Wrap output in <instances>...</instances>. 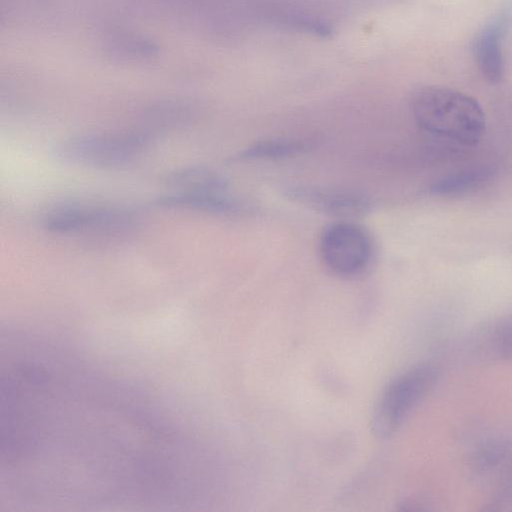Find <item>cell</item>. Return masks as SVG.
<instances>
[{"instance_id": "6da1fadb", "label": "cell", "mask_w": 512, "mask_h": 512, "mask_svg": "<svg viewBox=\"0 0 512 512\" xmlns=\"http://www.w3.org/2000/svg\"><path fill=\"white\" fill-rule=\"evenodd\" d=\"M411 109L417 125L434 135L464 145H474L484 135L486 121L481 106L460 91L425 86L414 94Z\"/></svg>"}, {"instance_id": "7a4b0ae2", "label": "cell", "mask_w": 512, "mask_h": 512, "mask_svg": "<svg viewBox=\"0 0 512 512\" xmlns=\"http://www.w3.org/2000/svg\"><path fill=\"white\" fill-rule=\"evenodd\" d=\"M154 138L144 129L79 135L61 142L55 155L59 160L74 165L115 168L140 156Z\"/></svg>"}, {"instance_id": "3957f363", "label": "cell", "mask_w": 512, "mask_h": 512, "mask_svg": "<svg viewBox=\"0 0 512 512\" xmlns=\"http://www.w3.org/2000/svg\"><path fill=\"white\" fill-rule=\"evenodd\" d=\"M438 377L431 364H420L400 374L381 393L372 413L371 428L379 438L390 436L429 393Z\"/></svg>"}, {"instance_id": "277c9868", "label": "cell", "mask_w": 512, "mask_h": 512, "mask_svg": "<svg viewBox=\"0 0 512 512\" xmlns=\"http://www.w3.org/2000/svg\"><path fill=\"white\" fill-rule=\"evenodd\" d=\"M324 266L334 275L353 277L369 265L372 244L368 233L358 224L343 220L328 225L319 241Z\"/></svg>"}, {"instance_id": "5b68a950", "label": "cell", "mask_w": 512, "mask_h": 512, "mask_svg": "<svg viewBox=\"0 0 512 512\" xmlns=\"http://www.w3.org/2000/svg\"><path fill=\"white\" fill-rule=\"evenodd\" d=\"M135 211L122 206L66 204L53 208L44 217V227L57 234L96 232L115 234L131 228Z\"/></svg>"}, {"instance_id": "8992f818", "label": "cell", "mask_w": 512, "mask_h": 512, "mask_svg": "<svg viewBox=\"0 0 512 512\" xmlns=\"http://www.w3.org/2000/svg\"><path fill=\"white\" fill-rule=\"evenodd\" d=\"M285 195L314 211L343 220L362 217L372 209L366 196L344 189L299 186L289 188Z\"/></svg>"}, {"instance_id": "52a82bcc", "label": "cell", "mask_w": 512, "mask_h": 512, "mask_svg": "<svg viewBox=\"0 0 512 512\" xmlns=\"http://www.w3.org/2000/svg\"><path fill=\"white\" fill-rule=\"evenodd\" d=\"M164 208L185 209L214 215L237 217L250 213L251 207L229 190L172 191L155 200Z\"/></svg>"}, {"instance_id": "ba28073f", "label": "cell", "mask_w": 512, "mask_h": 512, "mask_svg": "<svg viewBox=\"0 0 512 512\" xmlns=\"http://www.w3.org/2000/svg\"><path fill=\"white\" fill-rule=\"evenodd\" d=\"M504 21L490 22L479 34L475 44V57L483 77L490 82L501 80L504 72L501 48Z\"/></svg>"}, {"instance_id": "9c48e42d", "label": "cell", "mask_w": 512, "mask_h": 512, "mask_svg": "<svg viewBox=\"0 0 512 512\" xmlns=\"http://www.w3.org/2000/svg\"><path fill=\"white\" fill-rule=\"evenodd\" d=\"M195 115V107L188 100L167 99L151 104L144 112V130L156 136L157 133L183 127Z\"/></svg>"}, {"instance_id": "30bf717a", "label": "cell", "mask_w": 512, "mask_h": 512, "mask_svg": "<svg viewBox=\"0 0 512 512\" xmlns=\"http://www.w3.org/2000/svg\"><path fill=\"white\" fill-rule=\"evenodd\" d=\"M318 145L317 138H276L253 143L240 151L237 160H281L309 152Z\"/></svg>"}, {"instance_id": "8fae6325", "label": "cell", "mask_w": 512, "mask_h": 512, "mask_svg": "<svg viewBox=\"0 0 512 512\" xmlns=\"http://www.w3.org/2000/svg\"><path fill=\"white\" fill-rule=\"evenodd\" d=\"M165 181L174 191L229 190L222 175L204 167H188L169 173Z\"/></svg>"}, {"instance_id": "7c38bea8", "label": "cell", "mask_w": 512, "mask_h": 512, "mask_svg": "<svg viewBox=\"0 0 512 512\" xmlns=\"http://www.w3.org/2000/svg\"><path fill=\"white\" fill-rule=\"evenodd\" d=\"M105 51L119 61H147L158 55V47L150 39L135 34H119L111 37Z\"/></svg>"}, {"instance_id": "4fadbf2b", "label": "cell", "mask_w": 512, "mask_h": 512, "mask_svg": "<svg viewBox=\"0 0 512 512\" xmlns=\"http://www.w3.org/2000/svg\"><path fill=\"white\" fill-rule=\"evenodd\" d=\"M493 171L488 167H479L446 175L430 186L435 195H459L477 188L491 178Z\"/></svg>"}, {"instance_id": "5bb4252c", "label": "cell", "mask_w": 512, "mask_h": 512, "mask_svg": "<svg viewBox=\"0 0 512 512\" xmlns=\"http://www.w3.org/2000/svg\"><path fill=\"white\" fill-rule=\"evenodd\" d=\"M491 343L495 354L505 359H512V317L494 330Z\"/></svg>"}, {"instance_id": "9a60e30c", "label": "cell", "mask_w": 512, "mask_h": 512, "mask_svg": "<svg viewBox=\"0 0 512 512\" xmlns=\"http://www.w3.org/2000/svg\"><path fill=\"white\" fill-rule=\"evenodd\" d=\"M492 505H494L496 509H507L512 507V470L503 480L492 501Z\"/></svg>"}]
</instances>
